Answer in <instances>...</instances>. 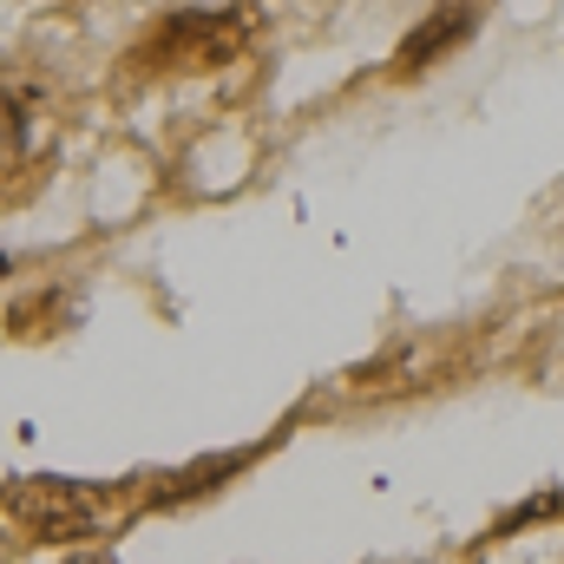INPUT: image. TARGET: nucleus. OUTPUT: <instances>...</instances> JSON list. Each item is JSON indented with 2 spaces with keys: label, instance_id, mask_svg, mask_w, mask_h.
Listing matches in <instances>:
<instances>
[{
  "label": "nucleus",
  "instance_id": "nucleus-1",
  "mask_svg": "<svg viewBox=\"0 0 564 564\" xmlns=\"http://www.w3.org/2000/svg\"><path fill=\"white\" fill-rule=\"evenodd\" d=\"M250 46V13L243 7H217V13H177L151 33V59L158 66H230Z\"/></svg>",
  "mask_w": 564,
  "mask_h": 564
},
{
  "label": "nucleus",
  "instance_id": "nucleus-2",
  "mask_svg": "<svg viewBox=\"0 0 564 564\" xmlns=\"http://www.w3.org/2000/svg\"><path fill=\"white\" fill-rule=\"evenodd\" d=\"M7 512L46 545H73V539H86L99 525V499L86 486H73V479H20L7 492Z\"/></svg>",
  "mask_w": 564,
  "mask_h": 564
},
{
  "label": "nucleus",
  "instance_id": "nucleus-3",
  "mask_svg": "<svg viewBox=\"0 0 564 564\" xmlns=\"http://www.w3.org/2000/svg\"><path fill=\"white\" fill-rule=\"evenodd\" d=\"M473 26H479V7H473V0H440L421 26L394 46V73H421V66H433V59H446L453 46L473 40Z\"/></svg>",
  "mask_w": 564,
  "mask_h": 564
},
{
  "label": "nucleus",
  "instance_id": "nucleus-4",
  "mask_svg": "<svg viewBox=\"0 0 564 564\" xmlns=\"http://www.w3.org/2000/svg\"><path fill=\"white\" fill-rule=\"evenodd\" d=\"M250 466V453H217V459H197V466H184V473H171L151 499L158 506H177V499H197V492H210V486H224V473H243Z\"/></svg>",
  "mask_w": 564,
  "mask_h": 564
},
{
  "label": "nucleus",
  "instance_id": "nucleus-5",
  "mask_svg": "<svg viewBox=\"0 0 564 564\" xmlns=\"http://www.w3.org/2000/svg\"><path fill=\"white\" fill-rule=\"evenodd\" d=\"M552 512H564V492H539V499H525V506H519V512H506L492 532L506 539V532H519V525H532V519H552Z\"/></svg>",
  "mask_w": 564,
  "mask_h": 564
},
{
  "label": "nucleus",
  "instance_id": "nucleus-6",
  "mask_svg": "<svg viewBox=\"0 0 564 564\" xmlns=\"http://www.w3.org/2000/svg\"><path fill=\"white\" fill-rule=\"evenodd\" d=\"M73 564H106V558H73Z\"/></svg>",
  "mask_w": 564,
  "mask_h": 564
},
{
  "label": "nucleus",
  "instance_id": "nucleus-7",
  "mask_svg": "<svg viewBox=\"0 0 564 564\" xmlns=\"http://www.w3.org/2000/svg\"><path fill=\"white\" fill-rule=\"evenodd\" d=\"M7 270H13V263H7V257H0V276H7Z\"/></svg>",
  "mask_w": 564,
  "mask_h": 564
}]
</instances>
